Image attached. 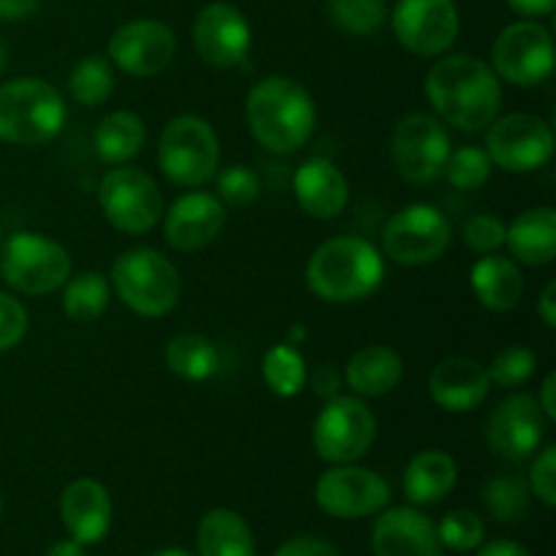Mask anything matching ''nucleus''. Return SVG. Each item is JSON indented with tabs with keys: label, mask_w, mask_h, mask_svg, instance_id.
<instances>
[{
	"label": "nucleus",
	"mask_w": 556,
	"mask_h": 556,
	"mask_svg": "<svg viewBox=\"0 0 556 556\" xmlns=\"http://www.w3.org/2000/svg\"><path fill=\"white\" fill-rule=\"evenodd\" d=\"M538 315L543 318V324L548 329H556V282H548L541 291V299H538Z\"/></svg>",
	"instance_id": "de8ad7c7"
},
{
	"label": "nucleus",
	"mask_w": 556,
	"mask_h": 556,
	"mask_svg": "<svg viewBox=\"0 0 556 556\" xmlns=\"http://www.w3.org/2000/svg\"><path fill=\"white\" fill-rule=\"evenodd\" d=\"M112 288L101 271H79L65 280L63 309L76 324H92L109 309Z\"/></svg>",
	"instance_id": "7c9ffc66"
},
{
	"label": "nucleus",
	"mask_w": 556,
	"mask_h": 556,
	"mask_svg": "<svg viewBox=\"0 0 556 556\" xmlns=\"http://www.w3.org/2000/svg\"><path fill=\"white\" fill-rule=\"evenodd\" d=\"M98 204L117 231L147 233L163 217V193L155 179L141 168H112L101 179Z\"/></svg>",
	"instance_id": "1a4fd4ad"
},
{
	"label": "nucleus",
	"mask_w": 556,
	"mask_h": 556,
	"mask_svg": "<svg viewBox=\"0 0 556 556\" xmlns=\"http://www.w3.org/2000/svg\"><path fill=\"white\" fill-rule=\"evenodd\" d=\"M510 9L521 16H548L554 11L556 0H508Z\"/></svg>",
	"instance_id": "49530a36"
},
{
	"label": "nucleus",
	"mask_w": 556,
	"mask_h": 556,
	"mask_svg": "<svg viewBox=\"0 0 556 556\" xmlns=\"http://www.w3.org/2000/svg\"><path fill=\"white\" fill-rule=\"evenodd\" d=\"M220 163V141L215 128L195 114H179L163 128L157 141V166L168 182L179 188H201Z\"/></svg>",
	"instance_id": "423d86ee"
},
{
	"label": "nucleus",
	"mask_w": 556,
	"mask_h": 556,
	"mask_svg": "<svg viewBox=\"0 0 556 556\" xmlns=\"http://www.w3.org/2000/svg\"><path fill=\"white\" fill-rule=\"evenodd\" d=\"M478 556H532L521 543L514 541H492L478 552Z\"/></svg>",
	"instance_id": "8fccbe9b"
},
{
	"label": "nucleus",
	"mask_w": 556,
	"mask_h": 556,
	"mask_svg": "<svg viewBox=\"0 0 556 556\" xmlns=\"http://www.w3.org/2000/svg\"><path fill=\"white\" fill-rule=\"evenodd\" d=\"M112 286L125 307L141 318H163L182 296L177 266L152 248H134L112 266Z\"/></svg>",
	"instance_id": "39448f33"
},
{
	"label": "nucleus",
	"mask_w": 556,
	"mask_h": 556,
	"mask_svg": "<svg viewBox=\"0 0 556 556\" xmlns=\"http://www.w3.org/2000/svg\"><path fill=\"white\" fill-rule=\"evenodd\" d=\"M451 244V223L438 206L410 204L389 217L383 250L394 264L424 266L438 261Z\"/></svg>",
	"instance_id": "ddd939ff"
},
{
	"label": "nucleus",
	"mask_w": 556,
	"mask_h": 556,
	"mask_svg": "<svg viewBox=\"0 0 556 556\" xmlns=\"http://www.w3.org/2000/svg\"><path fill=\"white\" fill-rule=\"evenodd\" d=\"M0 514H3V500H0Z\"/></svg>",
	"instance_id": "5fc2aeb1"
},
{
	"label": "nucleus",
	"mask_w": 556,
	"mask_h": 556,
	"mask_svg": "<svg viewBox=\"0 0 556 556\" xmlns=\"http://www.w3.org/2000/svg\"><path fill=\"white\" fill-rule=\"evenodd\" d=\"M486 155L492 166L508 174H530L554 155V130L538 114L516 112L489 125Z\"/></svg>",
	"instance_id": "9b49d317"
},
{
	"label": "nucleus",
	"mask_w": 556,
	"mask_h": 556,
	"mask_svg": "<svg viewBox=\"0 0 556 556\" xmlns=\"http://www.w3.org/2000/svg\"><path fill=\"white\" fill-rule=\"evenodd\" d=\"M41 0H0V20L5 22H20L36 14Z\"/></svg>",
	"instance_id": "a18cd8bd"
},
{
	"label": "nucleus",
	"mask_w": 556,
	"mask_h": 556,
	"mask_svg": "<svg viewBox=\"0 0 556 556\" xmlns=\"http://www.w3.org/2000/svg\"><path fill=\"white\" fill-rule=\"evenodd\" d=\"M375 556H443L438 525L418 508H391L372 530Z\"/></svg>",
	"instance_id": "aec40b11"
},
{
	"label": "nucleus",
	"mask_w": 556,
	"mask_h": 556,
	"mask_svg": "<svg viewBox=\"0 0 556 556\" xmlns=\"http://www.w3.org/2000/svg\"><path fill=\"white\" fill-rule=\"evenodd\" d=\"M226 217L228 212L217 195L201 193V190L185 193L166 212L163 237L179 253L204 250L206 244L220 237V231L226 228Z\"/></svg>",
	"instance_id": "6ab92c4d"
},
{
	"label": "nucleus",
	"mask_w": 556,
	"mask_h": 556,
	"mask_svg": "<svg viewBox=\"0 0 556 556\" xmlns=\"http://www.w3.org/2000/svg\"><path fill=\"white\" fill-rule=\"evenodd\" d=\"M556 372H548L546 380H543L541 386V400H538V405H541L543 416H546V421H556Z\"/></svg>",
	"instance_id": "09e8293b"
},
{
	"label": "nucleus",
	"mask_w": 556,
	"mask_h": 556,
	"mask_svg": "<svg viewBox=\"0 0 556 556\" xmlns=\"http://www.w3.org/2000/svg\"><path fill=\"white\" fill-rule=\"evenodd\" d=\"M71 96L74 101H79L81 106H98V103L106 101L114 90V71L109 65L106 58L101 54H87L85 60L74 65L71 71Z\"/></svg>",
	"instance_id": "72a5a7b5"
},
{
	"label": "nucleus",
	"mask_w": 556,
	"mask_h": 556,
	"mask_svg": "<svg viewBox=\"0 0 556 556\" xmlns=\"http://www.w3.org/2000/svg\"><path fill=\"white\" fill-rule=\"evenodd\" d=\"M261 195V179L253 168L242 166V163H233V166L223 168L217 174V199L223 201V206H231V210H244V206H253Z\"/></svg>",
	"instance_id": "58836bf2"
},
{
	"label": "nucleus",
	"mask_w": 556,
	"mask_h": 556,
	"mask_svg": "<svg viewBox=\"0 0 556 556\" xmlns=\"http://www.w3.org/2000/svg\"><path fill=\"white\" fill-rule=\"evenodd\" d=\"M307 288L329 304H353L372 296L386 277L380 250L362 237H334L307 264Z\"/></svg>",
	"instance_id": "7ed1b4c3"
},
{
	"label": "nucleus",
	"mask_w": 556,
	"mask_h": 556,
	"mask_svg": "<svg viewBox=\"0 0 556 556\" xmlns=\"http://www.w3.org/2000/svg\"><path fill=\"white\" fill-rule=\"evenodd\" d=\"M275 556H340V552L329 541H324V538L299 535L282 543Z\"/></svg>",
	"instance_id": "37998d69"
},
{
	"label": "nucleus",
	"mask_w": 556,
	"mask_h": 556,
	"mask_svg": "<svg viewBox=\"0 0 556 556\" xmlns=\"http://www.w3.org/2000/svg\"><path fill=\"white\" fill-rule=\"evenodd\" d=\"M530 486L535 497L541 500L546 508L556 505V445H546L541 454L535 456V465L530 470Z\"/></svg>",
	"instance_id": "79ce46f5"
},
{
	"label": "nucleus",
	"mask_w": 556,
	"mask_h": 556,
	"mask_svg": "<svg viewBox=\"0 0 556 556\" xmlns=\"http://www.w3.org/2000/svg\"><path fill=\"white\" fill-rule=\"evenodd\" d=\"M489 380L500 389H519V386L530 383L532 375L538 372V356L535 351L525 345H510L494 356L492 367H486Z\"/></svg>",
	"instance_id": "4c0bfd02"
},
{
	"label": "nucleus",
	"mask_w": 556,
	"mask_h": 556,
	"mask_svg": "<svg viewBox=\"0 0 556 556\" xmlns=\"http://www.w3.org/2000/svg\"><path fill=\"white\" fill-rule=\"evenodd\" d=\"M201 556H255V541L248 521L228 508H215L199 525Z\"/></svg>",
	"instance_id": "c85d7f7f"
},
{
	"label": "nucleus",
	"mask_w": 556,
	"mask_h": 556,
	"mask_svg": "<svg viewBox=\"0 0 556 556\" xmlns=\"http://www.w3.org/2000/svg\"><path fill=\"white\" fill-rule=\"evenodd\" d=\"M492 63L497 79L516 87L541 85L554 71L552 30L535 20L514 22L494 41Z\"/></svg>",
	"instance_id": "f8f14e48"
},
{
	"label": "nucleus",
	"mask_w": 556,
	"mask_h": 556,
	"mask_svg": "<svg viewBox=\"0 0 556 556\" xmlns=\"http://www.w3.org/2000/svg\"><path fill=\"white\" fill-rule=\"evenodd\" d=\"M147 141L144 119L134 112H112L98 123L92 134V147L96 155L109 166H123L130 157L141 152Z\"/></svg>",
	"instance_id": "cd10ccee"
},
{
	"label": "nucleus",
	"mask_w": 556,
	"mask_h": 556,
	"mask_svg": "<svg viewBox=\"0 0 556 556\" xmlns=\"http://www.w3.org/2000/svg\"><path fill=\"white\" fill-rule=\"evenodd\" d=\"M329 16L351 36H372L386 22V0H329Z\"/></svg>",
	"instance_id": "f704fd0d"
},
{
	"label": "nucleus",
	"mask_w": 556,
	"mask_h": 556,
	"mask_svg": "<svg viewBox=\"0 0 556 556\" xmlns=\"http://www.w3.org/2000/svg\"><path fill=\"white\" fill-rule=\"evenodd\" d=\"M405 378L402 356L389 345H367L351 356L345 367V383L358 396H386Z\"/></svg>",
	"instance_id": "a878e982"
},
{
	"label": "nucleus",
	"mask_w": 556,
	"mask_h": 556,
	"mask_svg": "<svg viewBox=\"0 0 556 556\" xmlns=\"http://www.w3.org/2000/svg\"><path fill=\"white\" fill-rule=\"evenodd\" d=\"M391 489L378 472L334 465L315 483V503L334 519H367L389 505Z\"/></svg>",
	"instance_id": "2eb2a0df"
},
{
	"label": "nucleus",
	"mask_w": 556,
	"mask_h": 556,
	"mask_svg": "<svg viewBox=\"0 0 556 556\" xmlns=\"http://www.w3.org/2000/svg\"><path fill=\"white\" fill-rule=\"evenodd\" d=\"M168 369L177 378L190 380V383H201L210 380L212 375L220 369V356L217 348L206 340L204 334H193V331H182V334L172 337V342L163 351Z\"/></svg>",
	"instance_id": "c756f323"
},
{
	"label": "nucleus",
	"mask_w": 556,
	"mask_h": 556,
	"mask_svg": "<svg viewBox=\"0 0 556 556\" xmlns=\"http://www.w3.org/2000/svg\"><path fill=\"white\" fill-rule=\"evenodd\" d=\"M427 98L445 125L476 134L489 128L503 109V87L492 65L472 54H448L427 74Z\"/></svg>",
	"instance_id": "f257e3e1"
},
{
	"label": "nucleus",
	"mask_w": 556,
	"mask_h": 556,
	"mask_svg": "<svg viewBox=\"0 0 556 556\" xmlns=\"http://www.w3.org/2000/svg\"><path fill=\"white\" fill-rule=\"evenodd\" d=\"M438 535H440V543H443V548L467 554L483 546L486 525H483V519L476 514V510L456 508L443 516V521L438 525Z\"/></svg>",
	"instance_id": "e433bc0d"
},
{
	"label": "nucleus",
	"mask_w": 556,
	"mask_h": 556,
	"mask_svg": "<svg viewBox=\"0 0 556 556\" xmlns=\"http://www.w3.org/2000/svg\"><path fill=\"white\" fill-rule=\"evenodd\" d=\"M47 556H85V548L76 541H60L54 546H49Z\"/></svg>",
	"instance_id": "3c124183"
},
{
	"label": "nucleus",
	"mask_w": 556,
	"mask_h": 556,
	"mask_svg": "<svg viewBox=\"0 0 556 556\" xmlns=\"http://www.w3.org/2000/svg\"><path fill=\"white\" fill-rule=\"evenodd\" d=\"M483 505L500 525H514L527 516L530 489L519 476H497L483 483Z\"/></svg>",
	"instance_id": "473e14b6"
},
{
	"label": "nucleus",
	"mask_w": 556,
	"mask_h": 556,
	"mask_svg": "<svg viewBox=\"0 0 556 556\" xmlns=\"http://www.w3.org/2000/svg\"><path fill=\"white\" fill-rule=\"evenodd\" d=\"M60 516H63L65 530L71 532V541L98 543L106 538L112 527V497L106 486L92 478H79L68 483L60 497Z\"/></svg>",
	"instance_id": "4be33fe9"
},
{
	"label": "nucleus",
	"mask_w": 556,
	"mask_h": 556,
	"mask_svg": "<svg viewBox=\"0 0 556 556\" xmlns=\"http://www.w3.org/2000/svg\"><path fill=\"white\" fill-rule=\"evenodd\" d=\"M5 286L27 296H47L71 277V255L63 244L33 231L11 233L0 250Z\"/></svg>",
	"instance_id": "0eeeda50"
},
{
	"label": "nucleus",
	"mask_w": 556,
	"mask_h": 556,
	"mask_svg": "<svg viewBox=\"0 0 556 556\" xmlns=\"http://www.w3.org/2000/svg\"><path fill=\"white\" fill-rule=\"evenodd\" d=\"M391 27L410 54L440 58L459 36V11L454 0H396Z\"/></svg>",
	"instance_id": "4468645a"
},
{
	"label": "nucleus",
	"mask_w": 556,
	"mask_h": 556,
	"mask_svg": "<svg viewBox=\"0 0 556 556\" xmlns=\"http://www.w3.org/2000/svg\"><path fill=\"white\" fill-rule=\"evenodd\" d=\"M244 117L253 139L275 155L302 150L315 130L313 96L291 76H266L248 92Z\"/></svg>",
	"instance_id": "f03ea898"
},
{
	"label": "nucleus",
	"mask_w": 556,
	"mask_h": 556,
	"mask_svg": "<svg viewBox=\"0 0 556 556\" xmlns=\"http://www.w3.org/2000/svg\"><path fill=\"white\" fill-rule=\"evenodd\" d=\"M505 244L510 255L525 266H548L556 258V212L535 206L505 226Z\"/></svg>",
	"instance_id": "b1692460"
},
{
	"label": "nucleus",
	"mask_w": 556,
	"mask_h": 556,
	"mask_svg": "<svg viewBox=\"0 0 556 556\" xmlns=\"http://www.w3.org/2000/svg\"><path fill=\"white\" fill-rule=\"evenodd\" d=\"M5 58H9V49H5V41L0 38V71L5 68Z\"/></svg>",
	"instance_id": "864d4df0"
},
{
	"label": "nucleus",
	"mask_w": 556,
	"mask_h": 556,
	"mask_svg": "<svg viewBox=\"0 0 556 556\" xmlns=\"http://www.w3.org/2000/svg\"><path fill=\"white\" fill-rule=\"evenodd\" d=\"M456 462L445 451H421L407 465L402 486L405 497L413 505H434L443 497H448L451 489L456 486Z\"/></svg>",
	"instance_id": "bb28decb"
},
{
	"label": "nucleus",
	"mask_w": 556,
	"mask_h": 556,
	"mask_svg": "<svg viewBox=\"0 0 556 556\" xmlns=\"http://www.w3.org/2000/svg\"><path fill=\"white\" fill-rule=\"evenodd\" d=\"M546 434V416L535 396L514 394L500 402L486 421V443L497 456L521 462L535 454Z\"/></svg>",
	"instance_id": "f3484780"
},
{
	"label": "nucleus",
	"mask_w": 556,
	"mask_h": 556,
	"mask_svg": "<svg viewBox=\"0 0 556 556\" xmlns=\"http://www.w3.org/2000/svg\"><path fill=\"white\" fill-rule=\"evenodd\" d=\"M177 52L174 30L161 20H134L109 38V60L130 76H157L168 68Z\"/></svg>",
	"instance_id": "dca6fc26"
},
{
	"label": "nucleus",
	"mask_w": 556,
	"mask_h": 556,
	"mask_svg": "<svg viewBox=\"0 0 556 556\" xmlns=\"http://www.w3.org/2000/svg\"><path fill=\"white\" fill-rule=\"evenodd\" d=\"M340 386H342L340 369L329 362L320 364V367L313 372V380H309V389H313V394L320 396V400H331V396L340 394Z\"/></svg>",
	"instance_id": "c03bdc74"
},
{
	"label": "nucleus",
	"mask_w": 556,
	"mask_h": 556,
	"mask_svg": "<svg viewBox=\"0 0 556 556\" xmlns=\"http://www.w3.org/2000/svg\"><path fill=\"white\" fill-rule=\"evenodd\" d=\"M293 193L309 217L331 220L342 215L351 190H348L345 174L334 163L326 157H309L293 174Z\"/></svg>",
	"instance_id": "5701e85b"
},
{
	"label": "nucleus",
	"mask_w": 556,
	"mask_h": 556,
	"mask_svg": "<svg viewBox=\"0 0 556 556\" xmlns=\"http://www.w3.org/2000/svg\"><path fill=\"white\" fill-rule=\"evenodd\" d=\"M152 556H193V554L182 552V548H166V552H157V554H152Z\"/></svg>",
	"instance_id": "603ef678"
},
{
	"label": "nucleus",
	"mask_w": 556,
	"mask_h": 556,
	"mask_svg": "<svg viewBox=\"0 0 556 556\" xmlns=\"http://www.w3.org/2000/svg\"><path fill=\"white\" fill-rule=\"evenodd\" d=\"M248 20L231 3H210L199 11L193 25V43L199 58L212 68H231L250 52Z\"/></svg>",
	"instance_id": "a211bd4d"
},
{
	"label": "nucleus",
	"mask_w": 556,
	"mask_h": 556,
	"mask_svg": "<svg viewBox=\"0 0 556 556\" xmlns=\"http://www.w3.org/2000/svg\"><path fill=\"white\" fill-rule=\"evenodd\" d=\"M443 174L456 190H481L492 177V161H489L486 150L481 147H459L451 150L448 161H445Z\"/></svg>",
	"instance_id": "c9c22d12"
},
{
	"label": "nucleus",
	"mask_w": 556,
	"mask_h": 556,
	"mask_svg": "<svg viewBox=\"0 0 556 556\" xmlns=\"http://www.w3.org/2000/svg\"><path fill=\"white\" fill-rule=\"evenodd\" d=\"M451 155V136L432 114H407L391 134V161L396 174L413 185H427L443 174Z\"/></svg>",
	"instance_id": "9d476101"
},
{
	"label": "nucleus",
	"mask_w": 556,
	"mask_h": 556,
	"mask_svg": "<svg viewBox=\"0 0 556 556\" xmlns=\"http://www.w3.org/2000/svg\"><path fill=\"white\" fill-rule=\"evenodd\" d=\"M492 391L486 367L476 358L454 356L440 362L429 375V394L445 413H470L486 402Z\"/></svg>",
	"instance_id": "412c9836"
},
{
	"label": "nucleus",
	"mask_w": 556,
	"mask_h": 556,
	"mask_svg": "<svg viewBox=\"0 0 556 556\" xmlns=\"http://www.w3.org/2000/svg\"><path fill=\"white\" fill-rule=\"evenodd\" d=\"M378 418L358 396H331L313 427V448L329 465H353L375 443Z\"/></svg>",
	"instance_id": "6e6552de"
},
{
	"label": "nucleus",
	"mask_w": 556,
	"mask_h": 556,
	"mask_svg": "<svg viewBox=\"0 0 556 556\" xmlns=\"http://www.w3.org/2000/svg\"><path fill=\"white\" fill-rule=\"evenodd\" d=\"M27 334V313L11 293L0 291V353L11 351Z\"/></svg>",
	"instance_id": "a19ab883"
},
{
	"label": "nucleus",
	"mask_w": 556,
	"mask_h": 556,
	"mask_svg": "<svg viewBox=\"0 0 556 556\" xmlns=\"http://www.w3.org/2000/svg\"><path fill=\"white\" fill-rule=\"evenodd\" d=\"M470 286L478 302L492 313H510L525 296L521 269L505 255H483L470 271Z\"/></svg>",
	"instance_id": "393cba45"
},
{
	"label": "nucleus",
	"mask_w": 556,
	"mask_h": 556,
	"mask_svg": "<svg viewBox=\"0 0 556 556\" xmlns=\"http://www.w3.org/2000/svg\"><path fill=\"white\" fill-rule=\"evenodd\" d=\"M261 372H264V383L269 386L271 394L282 396V400L296 396L307 386V367H304L302 353L293 345H288V342L271 345L264 353Z\"/></svg>",
	"instance_id": "2f4dec72"
},
{
	"label": "nucleus",
	"mask_w": 556,
	"mask_h": 556,
	"mask_svg": "<svg viewBox=\"0 0 556 556\" xmlns=\"http://www.w3.org/2000/svg\"><path fill=\"white\" fill-rule=\"evenodd\" d=\"M65 125V101L49 81L36 76L0 85V141L38 147L52 141Z\"/></svg>",
	"instance_id": "20e7f679"
},
{
	"label": "nucleus",
	"mask_w": 556,
	"mask_h": 556,
	"mask_svg": "<svg viewBox=\"0 0 556 556\" xmlns=\"http://www.w3.org/2000/svg\"><path fill=\"white\" fill-rule=\"evenodd\" d=\"M462 239L470 250L489 255L505 244V223L497 215H476L465 223Z\"/></svg>",
	"instance_id": "ea45409f"
}]
</instances>
